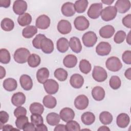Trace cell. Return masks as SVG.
<instances>
[{"label":"cell","mask_w":131,"mask_h":131,"mask_svg":"<svg viewBox=\"0 0 131 131\" xmlns=\"http://www.w3.org/2000/svg\"><path fill=\"white\" fill-rule=\"evenodd\" d=\"M28 122V118L26 116H21L17 118L15 125L19 129H23L24 125Z\"/></svg>","instance_id":"cell-44"},{"label":"cell","mask_w":131,"mask_h":131,"mask_svg":"<svg viewBox=\"0 0 131 131\" xmlns=\"http://www.w3.org/2000/svg\"><path fill=\"white\" fill-rule=\"evenodd\" d=\"M79 67L81 72L85 74H87L90 72L92 69L90 62L86 59L81 60L79 62Z\"/></svg>","instance_id":"cell-39"},{"label":"cell","mask_w":131,"mask_h":131,"mask_svg":"<svg viewBox=\"0 0 131 131\" xmlns=\"http://www.w3.org/2000/svg\"><path fill=\"white\" fill-rule=\"evenodd\" d=\"M69 46L71 50L76 53H79L82 50V45L80 39L77 37H72L69 41Z\"/></svg>","instance_id":"cell-24"},{"label":"cell","mask_w":131,"mask_h":131,"mask_svg":"<svg viewBox=\"0 0 131 131\" xmlns=\"http://www.w3.org/2000/svg\"><path fill=\"white\" fill-rule=\"evenodd\" d=\"M66 126L67 131L80 130V126L79 124L76 121H73V120L67 122Z\"/></svg>","instance_id":"cell-43"},{"label":"cell","mask_w":131,"mask_h":131,"mask_svg":"<svg viewBox=\"0 0 131 131\" xmlns=\"http://www.w3.org/2000/svg\"><path fill=\"white\" fill-rule=\"evenodd\" d=\"M102 10V4L101 3L92 4L88 11V15L92 19L98 18L100 15Z\"/></svg>","instance_id":"cell-6"},{"label":"cell","mask_w":131,"mask_h":131,"mask_svg":"<svg viewBox=\"0 0 131 131\" xmlns=\"http://www.w3.org/2000/svg\"><path fill=\"white\" fill-rule=\"evenodd\" d=\"M113 116L108 112L104 111L101 112L99 115V120L100 122L104 124L107 125L111 123L113 121Z\"/></svg>","instance_id":"cell-37"},{"label":"cell","mask_w":131,"mask_h":131,"mask_svg":"<svg viewBox=\"0 0 131 131\" xmlns=\"http://www.w3.org/2000/svg\"><path fill=\"white\" fill-rule=\"evenodd\" d=\"M124 75L127 79L129 80L131 79V68H128L125 71L124 73Z\"/></svg>","instance_id":"cell-57"},{"label":"cell","mask_w":131,"mask_h":131,"mask_svg":"<svg viewBox=\"0 0 131 131\" xmlns=\"http://www.w3.org/2000/svg\"><path fill=\"white\" fill-rule=\"evenodd\" d=\"M130 31L129 32L128 34L127 35V37H126V42L129 45H130Z\"/></svg>","instance_id":"cell-60"},{"label":"cell","mask_w":131,"mask_h":131,"mask_svg":"<svg viewBox=\"0 0 131 131\" xmlns=\"http://www.w3.org/2000/svg\"><path fill=\"white\" fill-rule=\"evenodd\" d=\"M42 103L45 107L48 108H53L57 104V101L54 97L48 95L43 97Z\"/></svg>","instance_id":"cell-31"},{"label":"cell","mask_w":131,"mask_h":131,"mask_svg":"<svg viewBox=\"0 0 131 131\" xmlns=\"http://www.w3.org/2000/svg\"><path fill=\"white\" fill-rule=\"evenodd\" d=\"M27 114V110L21 106H17L14 111V116L16 118L21 116H26Z\"/></svg>","instance_id":"cell-48"},{"label":"cell","mask_w":131,"mask_h":131,"mask_svg":"<svg viewBox=\"0 0 131 131\" xmlns=\"http://www.w3.org/2000/svg\"><path fill=\"white\" fill-rule=\"evenodd\" d=\"M31 121L35 125H37L43 123V119L40 114H32L31 116Z\"/></svg>","instance_id":"cell-47"},{"label":"cell","mask_w":131,"mask_h":131,"mask_svg":"<svg viewBox=\"0 0 131 131\" xmlns=\"http://www.w3.org/2000/svg\"><path fill=\"white\" fill-rule=\"evenodd\" d=\"M11 1L9 0H1L0 1V7L4 8H8L10 5Z\"/></svg>","instance_id":"cell-53"},{"label":"cell","mask_w":131,"mask_h":131,"mask_svg":"<svg viewBox=\"0 0 131 131\" xmlns=\"http://www.w3.org/2000/svg\"><path fill=\"white\" fill-rule=\"evenodd\" d=\"M27 9V4L26 1L17 0L14 1L13 5V10L17 14L20 15L26 12Z\"/></svg>","instance_id":"cell-11"},{"label":"cell","mask_w":131,"mask_h":131,"mask_svg":"<svg viewBox=\"0 0 131 131\" xmlns=\"http://www.w3.org/2000/svg\"><path fill=\"white\" fill-rule=\"evenodd\" d=\"M30 55V52L26 48H20L14 52L13 57L14 60L18 63H26Z\"/></svg>","instance_id":"cell-1"},{"label":"cell","mask_w":131,"mask_h":131,"mask_svg":"<svg viewBox=\"0 0 131 131\" xmlns=\"http://www.w3.org/2000/svg\"><path fill=\"white\" fill-rule=\"evenodd\" d=\"M114 1H110V0H102L101 2L105 5H110L112 4H113L114 3Z\"/></svg>","instance_id":"cell-59"},{"label":"cell","mask_w":131,"mask_h":131,"mask_svg":"<svg viewBox=\"0 0 131 131\" xmlns=\"http://www.w3.org/2000/svg\"><path fill=\"white\" fill-rule=\"evenodd\" d=\"M61 11L63 15L67 17H71L75 13L74 4L71 2H66L61 6Z\"/></svg>","instance_id":"cell-16"},{"label":"cell","mask_w":131,"mask_h":131,"mask_svg":"<svg viewBox=\"0 0 131 131\" xmlns=\"http://www.w3.org/2000/svg\"><path fill=\"white\" fill-rule=\"evenodd\" d=\"M54 75L55 77L60 81H65L68 77L67 71L63 68H58L54 71Z\"/></svg>","instance_id":"cell-38"},{"label":"cell","mask_w":131,"mask_h":131,"mask_svg":"<svg viewBox=\"0 0 131 131\" xmlns=\"http://www.w3.org/2000/svg\"><path fill=\"white\" fill-rule=\"evenodd\" d=\"M130 118L126 113H121L117 117L116 123L118 127L120 128H125L129 124Z\"/></svg>","instance_id":"cell-23"},{"label":"cell","mask_w":131,"mask_h":131,"mask_svg":"<svg viewBox=\"0 0 131 131\" xmlns=\"http://www.w3.org/2000/svg\"><path fill=\"white\" fill-rule=\"evenodd\" d=\"M74 25L77 30L84 31L89 28L90 23L88 19L84 16H79L75 19Z\"/></svg>","instance_id":"cell-8"},{"label":"cell","mask_w":131,"mask_h":131,"mask_svg":"<svg viewBox=\"0 0 131 131\" xmlns=\"http://www.w3.org/2000/svg\"><path fill=\"white\" fill-rule=\"evenodd\" d=\"M110 128L106 126H100L98 129V130H110Z\"/></svg>","instance_id":"cell-61"},{"label":"cell","mask_w":131,"mask_h":131,"mask_svg":"<svg viewBox=\"0 0 131 131\" xmlns=\"http://www.w3.org/2000/svg\"><path fill=\"white\" fill-rule=\"evenodd\" d=\"M54 131H66L67 130L66 126L64 124H57L55 128L54 129Z\"/></svg>","instance_id":"cell-56"},{"label":"cell","mask_w":131,"mask_h":131,"mask_svg":"<svg viewBox=\"0 0 131 131\" xmlns=\"http://www.w3.org/2000/svg\"><path fill=\"white\" fill-rule=\"evenodd\" d=\"M89 103V99L84 95H80L78 96L74 100L75 107L79 110H83L85 109L88 107Z\"/></svg>","instance_id":"cell-10"},{"label":"cell","mask_w":131,"mask_h":131,"mask_svg":"<svg viewBox=\"0 0 131 131\" xmlns=\"http://www.w3.org/2000/svg\"><path fill=\"white\" fill-rule=\"evenodd\" d=\"M88 4V1L86 0H79L76 1L74 4L75 11L78 13H83L86 10Z\"/></svg>","instance_id":"cell-34"},{"label":"cell","mask_w":131,"mask_h":131,"mask_svg":"<svg viewBox=\"0 0 131 131\" xmlns=\"http://www.w3.org/2000/svg\"><path fill=\"white\" fill-rule=\"evenodd\" d=\"M115 28L111 25H106L99 30V34L101 37L104 38H111L115 33Z\"/></svg>","instance_id":"cell-20"},{"label":"cell","mask_w":131,"mask_h":131,"mask_svg":"<svg viewBox=\"0 0 131 131\" xmlns=\"http://www.w3.org/2000/svg\"><path fill=\"white\" fill-rule=\"evenodd\" d=\"M123 61L127 64H131V51L127 50L124 52L122 56Z\"/></svg>","instance_id":"cell-49"},{"label":"cell","mask_w":131,"mask_h":131,"mask_svg":"<svg viewBox=\"0 0 131 131\" xmlns=\"http://www.w3.org/2000/svg\"><path fill=\"white\" fill-rule=\"evenodd\" d=\"M23 130L24 131H34L35 130V125L32 122H27L24 126Z\"/></svg>","instance_id":"cell-52"},{"label":"cell","mask_w":131,"mask_h":131,"mask_svg":"<svg viewBox=\"0 0 131 131\" xmlns=\"http://www.w3.org/2000/svg\"><path fill=\"white\" fill-rule=\"evenodd\" d=\"M37 32V27L34 26H28L23 30L22 35L26 38H30L36 34Z\"/></svg>","instance_id":"cell-33"},{"label":"cell","mask_w":131,"mask_h":131,"mask_svg":"<svg viewBox=\"0 0 131 131\" xmlns=\"http://www.w3.org/2000/svg\"><path fill=\"white\" fill-rule=\"evenodd\" d=\"M117 11L115 6H108L104 8L101 12V17L103 20L108 21L114 19L117 15Z\"/></svg>","instance_id":"cell-3"},{"label":"cell","mask_w":131,"mask_h":131,"mask_svg":"<svg viewBox=\"0 0 131 131\" xmlns=\"http://www.w3.org/2000/svg\"><path fill=\"white\" fill-rule=\"evenodd\" d=\"M49 71L46 68H41L38 70L36 73V78L39 83L43 84L49 77Z\"/></svg>","instance_id":"cell-22"},{"label":"cell","mask_w":131,"mask_h":131,"mask_svg":"<svg viewBox=\"0 0 131 131\" xmlns=\"http://www.w3.org/2000/svg\"><path fill=\"white\" fill-rule=\"evenodd\" d=\"M57 30L62 34H69L72 30L71 24L68 20L62 19L58 23Z\"/></svg>","instance_id":"cell-17"},{"label":"cell","mask_w":131,"mask_h":131,"mask_svg":"<svg viewBox=\"0 0 131 131\" xmlns=\"http://www.w3.org/2000/svg\"><path fill=\"white\" fill-rule=\"evenodd\" d=\"M126 36V33L124 31L119 30L115 34L114 40L116 43H121L124 41Z\"/></svg>","instance_id":"cell-45"},{"label":"cell","mask_w":131,"mask_h":131,"mask_svg":"<svg viewBox=\"0 0 131 131\" xmlns=\"http://www.w3.org/2000/svg\"><path fill=\"white\" fill-rule=\"evenodd\" d=\"M92 76L95 81L101 82L106 79L107 74L106 70L102 67L95 66L92 72Z\"/></svg>","instance_id":"cell-4"},{"label":"cell","mask_w":131,"mask_h":131,"mask_svg":"<svg viewBox=\"0 0 131 131\" xmlns=\"http://www.w3.org/2000/svg\"><path fill=\"white\" fill-rule=\"evenodd\" d=\"M77 63V58L73 54L67 55L63 60L64 66L68 68H72L76 66Z\"/></svg>","instance_id":"cell-27"},{"label":"cell","mask_w":131,"mask_h":131,"mask_svg":"<svg viewBox=\"0 0 131 131\" xmlns=\"http://www.w3.org/2000/svg\"><path fill=\"white\" fill-rule=\"evenodd\" d=\"M81 120L84 124L90 125L92 124L95 121V116L93 113L86 112L81 115Z\"/></svg>","instance_id":"cell-30"},{"label":"cell","mask_w":131,"mask_h":131,"mask_svg":"<svg viewBox=\"0 0 131 131\" xmlns=\"http://www.w3.org/2000/svg\"><path fill=\"white\" fill-rule=\"evenodd\" d=\"M1 28L5 31H10L14 27V21L9 18H4L1 23Z\"/></svg>","instance_id":"cell-35"},{"label":"cell","mask_w":131,"mask_h":131,"mask_svg":"<svg viewBox=\"0 0 131 131\" xmlns=\"http://www.w3.org/2000/svg\"><path fill=\"white\" fill-rule=\"evenodd\" d=\"M9 118V114L5 111H2L0 112V122L1 125L6 123Z\"/></svg>","instance_id":"cell-50"},{"label":"cell","mask_w":131,"mask_h":131,"mask_svg":"<svg viewBox=\"0 0 131 131\" xmlns=\"http://www.w3.org/2000/svg\"><path fill=\"white\" fill-rule=\"evenodd\" d=\"M46 37V36L42 34H37L32 40V45L33 47L37 49H40V43L42 39Z\"/></svg>","instance_id":"cell-46"},{"label":"cell","mask_w":131,"mask_h":131,"mask_svg":"<svg viewBox=\"0 0 131 131\" xmlns=\"http://www.w3.org/2000/svg\"><path fill=\"white\" fill-rule=\"evenodd\" d=\"M45 91L50 95L56 94L59 89V84L56 81L52 79H48L43 83Z\"/></svg>","instance_id":"cell-7"},{"label":"cell","mask_w":131,"mask_h":131,"mask_svg":"<svg viewBox=\"0 0 131 131\" xmlns=\"http://www.w3.org/2000/svg\"><path fill=\"white\" fill-rule=\"evenodd\" d=\"M51 20L49 16L46 15L42 14L39 16L35 22L36 27L39 29L45 30L47 29L50 25Z\"/></svg>","instance_id":"cell-12"},{"label":"cell","mask_w":131,"mask_h":131,"mask_svg":"<svg viewBox=\"0 0 131 131\" xmlns=\"http://www.w3.org/2000/svg\"><path fill=\"white\" fill-rule=\"evenodd\" d=\"M26 96L22 92L14 93L11 98V102L15 106H19L25 103Z\"/></svg>","instance_id":"cell-21"},{"label":"cell","mask_w":131,"mask_h":131,"mask_svg":"<svg viewBox=\"0 0 131 131\" xmlns=\"http://www.w3.org/2000/svg\"><path fill=\"white\" fill-rule=\"evenodd\" d=\"M0 68V78L3 79L6 76V71L2 66H1Z\"/></svg>","instance_id":"cell-58"},{"label":"cell","mask_w":131,"mask_h":131,"mask_svg":"<svg viewBox=\"0 0 131 131\" xmlns=\"http://www.w3.org/2000/svg\"><path fill=\"white\" fill-rule=\"evenodd\" d=\"M11 59L10 54L6 49H1L0 50V61L4 64L8 63Z\"/></svg>","instance_id":"cell-41"},{"label":"cell","mask_w":131,"mask_h":131,"mask_svg":"<svg viewBox=\"0 0 131 131\" xmlns=\"http://www.w3.org/2000/svg\"><path fill=\"white\" fill-rule=\"evenodd\" d=\"M111 46L108 42L102 41L96 46V52L98 55L106 56L109 54L111 51Z\"/></svg>","instance_id":"cell-9"},{"label":"cell","mask_w":131,"mask_h":131,"mask_svg":"<svg viewBox=\"0 0 131 131\" xmlns=\"http://www.w3.org/2000/svg\"><path fill=\"white\" fill-rule=\"evenodd\" d=\"M31 21L32 16L28 13H25L20 15H19L17 18V22L18 24L22 27L28 26L31 24Z\"/></svg>","instance_id":"cell-32"},{"label":"cell","mask_w":131,"mask_h":131,"mask_svg":"<svg viewBox=\"0 0 131 131\" xmlns=\"http://www.w3.org/2000/svg\"><path fill=\"white\" fill-rule=\"evenodd\" d=\"M105 91L101 86H97L92 90V95L93 98L96 101H101L105 97Z\"/></svg>","instance_id":"cell-25"},{"label":"cell","mask_w":131,"mask_h":131,"mask_svg":"<svg viewBox=\"0 0 131 131\" xmlns=\"http://www.w3.org/2000/svg\"><path fill=\"white\" fill-rule=\"evenodd\" d=\"M60 120V117L59 115L54 112L49 113L46 117V120L48 124L51 126H55L58 124Z\"/></svg>","instance_id":"cell-29"},{"label":"cell","mask_w":131,"mask_h":131,"mask_svg":"<svg viewBox=\"0 0 131 131\" xmlns=\"http://www.w3.org/2000/svg\"><path fill=\"white\" fill-rule=\"evenodd\" d=\"M60 119L64 122H68L72 120L75 117V113L74 111L69 107H64L62 108L59 113Z\"/></svg>","instance_id":"cell-14"},{"label":"cell","mask_w":131,"mask_h":131,"mask_svg":"<svg viewBox=\"0 0 131 131\" xmlns=\"http://www.w3.org/2000/svg\"><path fill=\"white\" fill-rule=\"evenodd\" d=\"M122 22L123 25L128 28H131V14H128L125 16H124L122 20Z\"/></svg>","instance_id":"cell-51"},{"label":"cell","mask_w":131,"mask_h":131,"mask_svg":"<svg viewBox=\"0 0 131 131\" xmlns=\"http://www.w3.org/2000/svg\"><path fill=\"white\" fill-rule=\"evenodd\" d=\"M35 130L36 131H47L48 128L46 125L42 123V124H40L36 125V126L35 127Z\"/></svg>","instance_id":"cell-54"},{"label":"cell","mask_w":131,"mask_h":131,"mask_svg":"<svg viewBox=\"0 0 131 131\" xmlns=\"http://www.w3.org/2000/svg\"><path fill=\"white\" fill-rule=\"evenodd\" d=\"M29 110L32 114H38L41 115L43 112L44 107L40 103L34 102L30 105Z\"/></svg>","instance_id":"cell-40"},{"label":"cell","mask_w":131,"mask_h":131,"mask_svg":"<svg viewBox=\"0 0 131 131\" xmlns=\"http://www.w3.org/2000/svg\"><path fill=\"white\" fill-rule=\"evenodd\" d=\"M106 68L112 72H117L122 67L120 60L117 57L112 56L108 58L105 62Z\"/></svg>","instance_id":"cell-2"},{"label":"cell","mask_w":131,"mask_h":131,"mask_svg":"<svg viewBox=\"0 0 131 131\" xmlns=\"http://www.w3.org/2000/svg\"><path fill=\"white\" fill-rule=\"evenodd\" d=\"M121 84V81L120 78L117 76H113L110 79L109 85L113 90L118 89Z\"/></svg>","instance_id":"cell-42"},{"label":"cell","mask_w":131,"mask_h":131,"mask_svg":"<svg viewBox=\"0 0 131 131\" xmlns=\"http://www.w3.org/2000/svg\"><path fill=\"white\" fill-rule=\"evenodd\" d=\"M83 45L86 47H93L97 41V36L93 31H88L85 33L82 37Z\"/></svg>","instance_id":"cell-5"},{"label":"cell","mask_w":131,"mask_h":131,"mask_svg":"<svg viewBox=\"0 0 131 131\" xmlns=\"http://www.w3.org/2000/svg\"><path fill=\"white\" fill-rule=\"evenodd\" d=\"M41 61L40 56L36 54H31L27 60L28 65L31 68H36L38 67Z\"/></svg>","instance_id":"cell-36"},{"label":"cell","mask_w":131,"mask_h":131,"mask_svg":"<svg viewBox=\"0 0 131 131\" xmlns=\"http://www.w3.org/2000/svg\"><path fill=\"white\" fill-rule=\"evenodd\" d=\"M70 83L72 87L75 89H80L82 87L84 83L83 77L79 74H74L70 79Z\"/></svg>","instance_id":"cell-18"},{"label":"cell","mask_w":131,"mask_h":131,"mask_svg":"<svg viewBox=\"0 0 131 131\" xmlns=\"http://www.w3.org/2000/svg\"><path fill=\"white\" fill-rule=\"evenodd\" d=\"M115 7L120 13H124L130 8V2L128 0H118L115 3Z\"/></svg>","instance_id":"cell-13"},{"label":"cell","mask_w":131,"mask_h":131,"mask_svg":"<svg viewBox=\"0 0 131 131\" xmlns=\"http://www.w3.org/2000/svg\"><path fill=\"white\" fill-rule=\"evenodd\" d=\"M19 82L22 88L26 91H29L32 88V80L31 77L28 75H22L19 78Z\"/></svg>","instance_id":"cell-19"},{"label":"cell","mask_w":131,"mask_h":131,"mask_svg":"<svg viewBox=\"0 0 131 131\" xmlns=\"http://www.w3.org/2000/svg\"><path fill=\"white\" fill-rule=\"evenodd\" d=\"M40 49L46 54H50L54 50V44L52 40L46 37L44 38L40 43Z\"/></svg>","instance_id":"cell-15"},{"label":"cell","mask_w":131,"mask_h":131,"mask_svg":"<svg viewBox=\"0 0 131 131\" xmlns=\"http://www.w3.org/2000/svg\"><path fill=\"white\" fill-rule=\"evenodd\" d=\"M3 131H8V130H19V129L18 128V129H16V128H14L13 127L10 125V124H6V125H3L2 127V129Z\"/></svg>","instance_id":"cell-55"},{"label":"cell","mask_w":131,"mask_h":131,"mask_svg":"<svg viewBox=\"0 0 131 131\" xmlns=\"http://www.w3.org/2000/svg\"><path fill=\"white\" fill-rule=\"evenodd\" d=\"M56 47L58 51L61 53H64L68 51L69 47L68 40L64 38H60L56 42Z\"/></svg>","instance_id":"cell-28"},{"label":"cell","mask_w":131,"mask_h":131,"mask_svg":"<svg viewBox=\"0 0 131 131\" xmlns=\"http://www.w3.org/2000/svg\"><path fill=\"white\" fill-rule=\"evenodd\" d=\"M3 85L6 91L12 92L16 89L17 87V83L15 79L12 78H8L4 80Z\"/></svg>","instance_id":"cell-26"}]
</instances>
